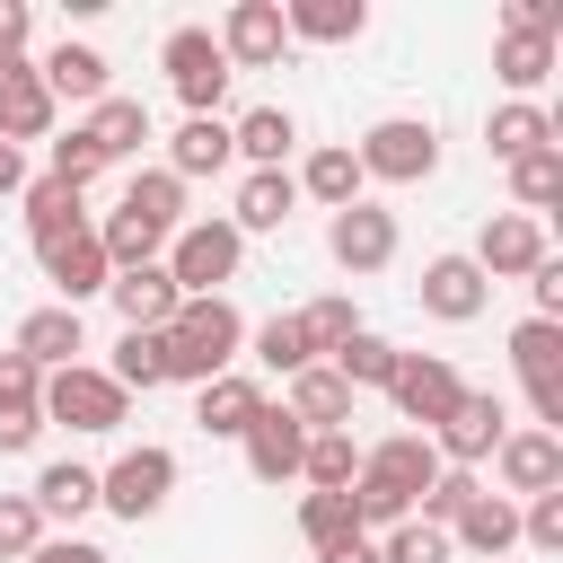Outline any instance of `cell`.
Returning <instances> with one entry per match:
<instances>
[{
  "mask_svg": "<svg viewBox=\"0 0 563 563\" xmlns=\"http://www.w3.org/2000/svg\"><path fill=\"white\" fill-rule=\"evenodd\" d=\"M352 158H361V185H431V167H440V123H431V114H378V123L352 141Z\"/></svg>",
  "mask_w": 563,
  "mask_h": 563,
  "instance_id": "2",
  "label": "cell"
},
{
  "mask_svg": "<svg viewBox=\"0 0 563 563\" xmlns=\"http://www.w3.org/2000/svg\"><path fill=\"white\" fill-rule=\"evenodd\" d=\"M18 211H26V246H53V238L88 229V194H70V185H53V176H26Z\"/></svg>",
  "mask_w": 563,
  "mask_h": 563,
  "instance_id": "33",
  "label": "cell"
},
{
  "mask_svg": "<svg viewBox=\"0 0 563 563\" xmlns=\"http://www.w3.org/2000/svg\"><path fill=\"white\" fill-rule=\"evenodd\" d=\"M413 308L440 317V325H475V317L493 308V282L475 273V255H431L422 282H413Z\"/></svg>",
  "mask_w": 563,
  "mask_h": 563,
  "instance_id": "14",
  "label": "cell"
},
{
  "mask_svg": "<svg viewBox=\"0 0 563 563\" xmlns=\"http://www.w3.org/2000/svg\"><path fill=\"white\" fill-rule=\"evenodd\" d=\"M44 537H53V528H44V510H35L26 493H0V563H26Z\"/></svg>",
  "mask_w": 563,
  "mask_h": 563,
  "instance_id": "46",
  "label": "cell"
},
{
  "mask_svg": "<svg viewBox=\"0 0 563 563\" xmlns=\"http://www.w3.org/2000/svg\"><path fill=\"white\" fill-rule=\"evenodd\" d=\"M26 501L44 510V528H53V519H62V528H79V519L97 510V466H79V457H53V466H35Z\"/></svg>",
  "mask_w": 563,
  "mask_h": 563,
  "instance_id": "29",
  "label": "cell"
},
{
  "mask_svg": "<svg viewBox=\"0 0 563 563\" xmlns=\"http://www.w3.org/2000/svg\"><path fill=\"white\" fill-rule=\"evenodd\" d=\"M361 475H369V484H387V493H405V501H422V493H431V475H440V449H431L422 431H387V440H369V449H361Z\"/></svg>",
  "mask_w": 563,
  "mask_h": 563,
  "instance_id": "20",
  "label": "cell"
},
{
  "mask_svg": "<svg viewBox=\"0 0 563 563\" xmlns=\"http://www.w3.org/2000/svg\"><path fill=\"white\" fill-rule=\"evenodd\" d=\"M246 352H255L273 378H299V369H308V343H299L290 308H282V317H264V325H246Z\"/></svg>",
  "mask_w": 563,
  "mask_h": 563,
  "instance_id": "43",
  "label": "cell"
},
{
  "mask_svg": "<svg viewBox=\"0 0 563 563\" xmlns=\"http://www.w3.org/2000/svg\"><path fill=\"white\" fill-rule=\"evenodd\" d=\"M510 202H519L528 220H545V211L563 202V141H554V150H528V158L510 167Z\"/></svg>",
  "mask_w": 563,
  "mask_h": 563,
  "instance_id": "39",
  "label": "cell"
},
{
  "mask_svg": "<svg viewBox=\"0 0 563 563\" xmlns=\"http://www.w3.org/2000/svg\"><path fill=\"white\" fill-rule=\"evenodd\" d=\"M106 378H114L123 396H158V387H167V352H158V334H123L114 361H106Z\"/></svg>",
  "mask_w": 563,
  "mask_h": 563,
  "instance_id": "40",
  "label": "cell"
},
{
  "mask_svg": "<svg viewBox=\"0 0 563 563\" xmlns=\"http://www.w3.org/2000/svg\"><path fill=\"white\" fill-rule=\"evenodd\" d=\"M325 369H334V378H343L352 396H361V387H387V378H396V343L361 325V334H352V343H343V352H334Z\"/></svg>",
  "mask_w": 563,
  "mask_h": 563,
  "instance_id": "41",
  "label": "cell"
},
{
  "mask_svg": "<svg viewBox=\"0 0 563 563\" xmlns=\"http://www.w3.org/2000/svg\"><path fill=\"white\" fill-rule=\"evenodd\" d=\"M9 53H26V9H18V0H0V62H9Z\"/></svg>",
  "mask_w": 563,
  "mask_h": 563,
  "instance_id": "53",
  "label": "cell"
},
{
  "mask_svg": "<svg viewBox=\"0 0 563 563\" xmlns=\"http://www.w3.org/2000/svg\"><path fill=\"white\" fill-rule=\"evenodd\" d=\"M299 484H308V493H352V484H361V440H352V431H308Z\"/></svg>",
  "mask_w": 563,
  "mask_h": 563,
  "instance_id": "37",
  "label": "cell"
},
{
  "mask_svg": "<svg viewBox=\"0 0 563 563\" xmlns=\"http://www.w3.org/2000/svg\"><path fill=\"white\" fill-rule=\"evenodd\" d=\"M79 132L97 141V158H106V167H123V158H141V150L158 141V132H150V106H141V97H97V106L79 114Z\"/></svg>",
  "mask_w": 563,
  "mask_h": 563,
  "instance_id": "26",
  "label": "cell"
},
{
  "mask_svg": "<svg viewBox=\"0 0 563 563\" xmlns=\"http://www.w3.org/2000/svg\"><path fill=\"white\" fill-rule=\"evenodd\" d=\"M176 449H158V440H141V449H123L114 466H97V510H114L123 528H141V519H158L167 501H176Z\"/></svg>",
  "mask_w": 563,
  "mask_h": 563,
  "instance_id": "4",
  "label": "cell"
},
{
  "mask_svg": "<svg viewBox=\"0 0 563 563\" xmlns=\"http://www.w3.org/2000/svg\"><path fill=\"white\" fill-rule=\"evenodd\" d=\"M290 325H299V343H308V361H334L352 334H361V308L343 299V290H317L308 308H290Z\"/></svg>",
  "mask_w": 563,
  "mask_h": 563,
  "instance_id": "36",
  "label": "cell"
},
{
  "mask_svg": "<svg viewBox=\"0 0 563 563\" xmlns=\"http://www.w3.org/2000/svg\"><path fill=\"white\" fill-rule=\"evenodd\" d=\"M519 545H537V554H563V493H537V501H519Z\"/></svg>",
  "mask_w": 563,
  "mask_h": 563,
  "instance_id": "47",
  "label": "cell"
},
{
  "mask_svg": "<svg viewBox=\"0 0 563 563\" xmlns=\"http://www.w3.org/2000/svg\"><path fill=\"white\" fill-rule=\"evenodd\" d=\"M563 132H554V114L545 106H519V97H501L493 114H484V158L493 167H519L528 150H554Z\"/></svg>",
  "mask_w": 563,
  "mask_h": 563,
  "instance_id": "27",
  "label": "cell"
},
{
  "mask_svg": "<svg viewBox=\"0 0 563 563\" xmlns=\"http://www.w3.org/2000/svg\"><path fill=\"white\" fill-rule=\"evenodd\" d=\"M396 246H405V229H396V211L387 202H343V211H325V255L343 264V273H387L396 264Z\"/></svg>",
  "mask_w": 563,
  "mask_h": 563,
  "instance_id": "8",
  "label": "cell"
},
{
  "mask_svg": "<svg viewBox=\"0 0 563 563\" xmlns=\"http://www.w3.org/2000/svg\"><path fill=\"white\" fill-rule=\"evenodd\" d=\"M9 352H18V361H35V369L53 378V369H70V361L88 352V325H79V308H26Z\"/></svg>",
  "mask_w": 563,
  "mask_h": 563,
  "instance_id": "25",
  "label": "cell"
},
{
  "mask_svg": "<svg viewBox=\"0 0 563 563\" xmlns=\"http://www.w3.org/2000/svg\"><path fill=\"white\" fill-rule=\"evenodd\" d=\"M528 299H537V317H545V325H563V264H554V255L528 273Z\"/></svg>",
  "mask_w": 563,
  "mask_h": 563,
  "instance_id": "51",
  "label": "cell"
},
{
  "mask_svg": "<svg viewBox=\"0 0 563 563\" xmlns=\"http://www.w3.org/2000/svg\"><path fill=\"white\" fill-rule=\"evenodd\" d=\"M53 123H62V106H53L44 70H35L26 53H9V62H0V141L26 150V141H53Z\"/></svg>",
  "mask_w": 563,
  "mask_h": 563,
  "instance_id": "15",
  "label": "cell"
},
{
  "mask_svg": "<svg viewBox=\"0 0 563 563\" xmlns=\"http://www.w3.org/2000/svg\"><path fill=\"white\" fill-rule=\"evenodd\" d=\"M0 405H44V369L18 361V352H0Z\"/></svg>",
  "mask_w": 563,
  "mask_h": 563,
  "instance_id": "49",
  "label": "cell"
},
{
  "mask_svg": "<svg viewBox=\"0 0 563 563\" xmlns=\"http://www.w3.org/2000/svg\"><path fill=\"white\" fill-rule=\"evenodd\" d=\"M352 405H361V396H352L325 361H308L299 378H282V413H290L299 431H352Z\"/></svg>",
  "mask_w": 563,
  "mask_h": 563,
  "instance_id": "23",
  "label": "cell"
},
{
  "mask_svg": "<svg viewBox=\"0 0 563 563\" xmlns=\"http://www.w3.org/2000/svg\"><path fill=\"white\" fill-rule=\"evenodd\" d=\"M229 150H238L246 167H282V158L299 150V114H290V106H246V114L229 123Z\"/></svg>",
  "mask_w": 563,
  "mask_h": 563,
  "instance_id": "32",
  "label": "cell"
},
{
  "mask_svg": "<svg viewBox=\"0 0 563 563\" xmlns=\"http://www.w3.org/2000/svg\"><path fill=\"white\" fill-rule=\"evenodd\" d=\"M457 396H466V378H457V369H449L440 352H396L387 405L405 413V431H422V440H431V431H440V413H449Z\"/></svg>",
  "mask_w": 563,
  "mask_h": 563,
  "instance_id": "9",
  "label": "cell"
},
{
  "mask_svg": "<svg viewBox=\"0 0 563 563\" xmlns=\"http://www.w3.org/2000/svg\"><path fill=\"white\" fill-rule=\"evenodd\" d=\"M26 563H114V554H106V545H88V537H44Z\"/></svg>",
  "mask_w": 563,
  "mask_h": 563,
  "instance_id": "52",
  "label": "cell"
},
{
  "mask_svg": "<svg viewBox=\"0 0 563 563\" xmlns=\"http://www.w3.org/2000/svg\"><path fill=\"white\" fill-rule=\"evenodd\" d=\"M290 185H299V202H317V211H343V202H361V194H369V185H361L352 141H317V150L290 167Z\"/></svg>",
  "mask_w": 563,
  "mask_h": 563,
  "instance_id": "24",
  "label": "cell"
},
{
  "mask_svg": "<svg viewBox=\"0 0 563 563\" xmlns=\"http://www.w3.org/2000/svg\"><path fill=\"white\" fill-rule=\"evenodd\" d=\"M501 26H519V35H545V44H554V35H563V9H554V0H510V9H501Z\"/></svg>",
  "mask_w": 563,
  "mask_h": 563,
  "instance_id": "50",
  "label": "cell"
},
{
  "mask_svg": "<svg viewBox=\"0 0 563 563\" xmlns=\"http://www.w3.org/2000/svg\"><path fill=\"white\" fill-rule=\"evenodd\" d=\"M501 431H510V405L493 396V387H466L449 413H440V431H431V449H440V466H484L493 449H501Z\"/></svg>",
  "mask_w": 563,
  "mask_h": 563,
  "instance_id": "10",
  "label": "cell"
},
{
  "mask_svg": "<svg viewBox=\"0 0 563 563\" xmlns=\"http://www.w3.org/2000/svg\"><path fill=\"white\" fill-rule=\"evenodd\" d=\"M114 211H132L141 229L176 238V229H185V185H176L167 167H132V185H123V202H114Z\"/></svg>",
  "mask_w": 563,
  "mask_h": 563,
  "instance_id": "35",
  "label": "cell"
},
{
  "mask_svg": "<svg viewBox=\"0 0 563 563\" xmlns=\"http://www.w3.org/2000/svg\"><path fill=\"white\" fill-rule=\"evenodd\" d=\"M493 79H501L519 106H537V88L554 79V44H545V35H519V26H501V35H493Z\"/></svg>",
  "mask_w": 563,
  "mask_h": 563,
  "instance_id": "31",
  "label": "cell"
},
{
  "mask_svg": "<svg viewBox=\"0 0 563 563\" xmlns=\"http://www.w3.org/2000/svg\"><path fill=\"white\" fill-rule=\"evenodd\" d=\"M35 70H44L53 106H79V114H88L97 97H114V62H106L97 44H70V35H62V44H53V53L35 62Z\"/></svg>",
  "mask_w": 563,
  "mask_h": 563,
  "instance_id": "21",
  "label": "cell"
},
{
  "mask_svg": "<svg viewBox=\"0 0 563 563\" xmlns=\"http://www.w3.org/2000/svg\"><path fill=\"white\" fill-rule=\"evenodd\" d=\"M18 194H26V150L0 141V202H18Z\"/></svg>",
  "mask_w": 563,
  "mask_h": 563,
  "instance_id": "54",
  "label": "cell"
},
{
  "mask_svg": "<svg viewBox=\"0 0 563 563\" xmlns=\"http://www.w3.org/2000/svg\"><path fill=\"white\" fill-rule=\"evenodd\" d=\"M44 440V405H0V457H26Z\"/></svg>",
  "mask_w": 563,
  "mask_h": 563,
  "instance_id": "48",
  "label": "cell"
},
{
  "mask_svg": "<svg viewBox=\"0 0 563 563\" xmlns=\"http://www.w3.org/2000/svg\"><path fill=\"white\" fill-rule=\"evenodd\" d=\"M493 475H501V501H537V493H563V440L537 431V422H510L501 449H493Z\"/></svg>",
  "mask_w": 563,
  "mask_h": 563,
  "instance_id": "11",
  "label": "cell"
},
{
  "mask_svg": "<svg viewBox=\"0 0 563 563\" xmlns=\"http://www.w3.org/2000/svg\"><path fill=\"white\" fill-rule=\"evenodd\" d=\"M106 299H114V317H123V334H167V325H176V308H185V290L167 282V264H141V273H114V282H106Z\"/></svg>",
  "mask_w": 563,
  "mask_h": 563,
  "instance_id": "18",
  "label": "cell"
},
{
  "mask_svg": "<svg viewBox=\"0 0 563 563\" xmlns=\"http://www.w3.org/2000/svg\"><path fill=\"white\" fill-rule=\"evenodd\" d=\"M211 44H220L229 70H273V62L290 53V35H282V0H229L220 26H211Z\"/></svg>",
  "mask_w": 563,
  "mask_h": 563,
  "instance_id": "12",
  "label": "cell"
},
{
  "mask_svg": "<svg viewBox=\"0 0 563 563\" xmlns=\"http://www.w3.org/2000/svg\"><path fill=\"white\" fill-rule=\"evenodd\" d=\"M158 70H167V88H176V106H185V114H220V97H229V79H238V70L220 62L211 26H167Z\"/></svg>",
  "mask_w": 563,
  "mask_h": 563,
  "instance_id": "6",
  "label": "cell"
},
{
  "mask_svg": "<svg viewBox=\"0 0 563 563\" xmlns=\"http://www.w3.org/2000/svg\"><path fill=\"white\" fill-rule=\"evenodd\" d=\"M475 493H484V475H466V466H440V475H431V493L413 501V519H422V528H457V519L475 510Z\"/></svg>",
  "mask_w": 563,
  "mask_h": 563,
  "instance_id": "42",
  "label": "cell"
},
{
  "mask_svg": "<svg viewBox=\"0 0 563 563\" xmlns=\"http://www.w3.org/2000/svg\"><path fill=\"white\" fill-rule=\"evenodd\" d=\"M44 422H62V431H123L132 422V396L97 361H70V369L44 378Z\"/></svg>",
  "mask_w": 563,
  "mask_h": 563,
  "instance_id": "5",
  "label": "cell"
},
{
  "mask_svg": "<svg viewBox=\"0 0 563 563\" xmlns=\"http://www.w3.org/2000/svg\"><path fill=\"white\" fill-rule=\"evenodd\" d=\"M238 449H246V475H255V484H299L308 431H299V422H290V413H282V405L264 396V413L246 422V440H238Z\"/></svg>",
  "mask_w": 563,
  "mask_h": 563,
  "instance_id": "19",
  "label": "cell"
},
{
  "mask_svg": "<svg viewBox=\"0 0 563 563\" xmlns=\"http://www.w3.org/2000/svg\"><path fill=\"white\" fill-rule=\"evenodd\" d=\"M378 563H457V545H449V528L405 519V528H387V537H378Z\"/></svg>",
  "mask_w": 563,
  "mask_h": 563,
  "instance_id": "45",
  "label": "cell"
},
{
  "mask_svg": "<svg viewBox=\"0 0 563 563\" xmlns=\"http://www.w3.org/2000/svg\"><path fill=\"white\" fill-rule=\"evenodd\" d=\"M44 176H53V185H70V194H88V185L106 176V158H97V141H88V132L70 123V132H62V141L44 150Z\"/></svg>",
  "mask_w": 563,
  "mask_h": 563,
  "instance_id": "44",
  "label": "cell"
},
{
  "mask_svg": "<svg viewBox=\"0 0 563 563\" xmlns=\"http://www.w3.org/2000/svg\"><path fill=\"white\" fill-rule=\"evenodd\" d=\"M361 26H369L361 0H290V9H282V35H290V44H352Z\"/></svg>",
  "mask_w": 563,
  "mask_h": 563,
  "instance_id": "34",
  "label": "cell"
},
{
  "mask_svg": "<svg viewBox=\"0 0 563 563\" xmlns=\"http://www.w3.org/2000/svg\"><path fill=\"white\" fill-rule=\"evenodd\" d=\"M158 264H167V282H176L185 299H229V282H238V264H246V238H238L229 220H185Z\"/></svg>",
  "mask_w": 563,
  "mask_h": 563,
  "instance_id": "3",
  "label": "cell"
},
{
  "mask_svg": "<svg viewBox=\"0 0 563 563\" xmlns=\"http://www.w3.org/2000/svg\"><path fill=\"white\" fill-rule=\"evenodd\" d=\"M35 264H44V282H53V308H79V299H106V282H114V264H106V246H97V229H70V238H53V246H35Z\"/></svg>",
  "mask_w": 563,
  "mask_h": 563,
  "instance_id": "16",
  "label": "cell"
},
{
  "mask_svg": "<svg viewBox=\"0 0 563 563\" xmlns=\"http://www.w3.org/2000/svg\"><path fill=\"white\" fill-rule=\"evenodd\" d=\"M317 563H378V537H352V545H334V554H317Z\"/></svg>",
  "mask_w": 563,
  "mask_h": 563,
  "instance_id": "55",
  "label": "cell"
},
{
  "mask_svg": "<svg viewBox=\"0 0 563 563\" xmlns=\"http://www.w3.org/2000/svg\"><path fill=\"white\" fill-rule=\"evenodd\" d=\"M352 537H361L352 493H299V545H308V554H334V545H352Z\"/></svg>",
  "mask_w": 563,
  "mask_h": 563,
  "instance_id": "38",
  "label": "cell"
},
{
  "mask_svg": "<svg viewBox=\"0 0 563 563\" xmlns=\"http://www.w3.org/2000/svg\"><path fill=\"white\" fill-rule=\"evenodd\" d=\"M158 352H167V387H211V378H229L238 352H246L238 299H185L176 325L158 334Z\"/></svg>",
  "mask_w": 563,
  "mask_h": 563,
  "instance_id": "1",
  "label": "cell"
},
{
  "mask_svg": "<svg viewBox=\"0 0 563 563\" xmlns=\"http://www.w3.org/2000/svg\"><path fill=\"white\" fill-rule=\"evenodd\" d=\"M545 255H554V238H545V220H528V211H493V220L475 229V273H484V282H528Z\"/></svg>",
  "mask_w": 563,
  "mask_h": 563,
  "instance_id": "13",
  "label": "cell"
},
{
  "mask_svg": "<svg viewBox=\"0 0 563 563\" xmlns=\"http://www.w3.org/2000/svg\"><path fill=\"white\" fill-rule=\"evenodd\" d=\"M264 413V387L246 378V369H229V378H211V387H194V422H202V440H246V422Z\"/></svg>",
  "mask_w": 563,
  "mask_h": 563,
  "instance_id": "28",
  "label": "cell"
},
{
  "mask_svg": "<svg viewBox=\"0 0 563 563\" xmlns=\"http://www.w3.org/2000/svg\"><path fill=\"white\" fill-rule=\"evenodd\" d=\"M449 545H457V554H475V563H501V554L519 545V501H501V493L484 484V493H475V510L449 528Z\"/></svg>",
  "mask_w": 563,
  "mask_h": 563,
  "instance_id": "30",
  "label": "cell"
},
{
  "mask_svg": "<svg viewBox=\"0 0 563 563\" xmlns=\"http://www.w3.org/2000/svg\"><path fill=\"white\" fill-rule=\"evenodd\" d=\"M510 369H519V387H528L537 431H554V440H563V325L519 317V325H510Z\"/></svg>",
  "mask_w": 563,
  "mask_h": 563,
  "instance_id": "7",
  "label": "cell"
},
{
  "mask_svg": "<svg viewBox=\"0 0 563 563\" xmlns=\"http://www.w3.org/2000/svg\"><path fill=\"white\" fill-rule=\"evenodd\" d=\"M290 211H299V185H290V167H246L238 176V202L220 211L238 238H273V229H290Z\"/></svg>",
  "mask_w": 563,
  "mask_h": 563,
  "instance_id": "17",
  "label": "cell"
},
{
  "mask_svg": "<svg viewBox=\"0 0 563 563\" xmlns=\"http://www.w3.org/2000/svg\"><path fill=\"white\" fill-rule=\"evenodd\" d=\"M176 185H194V176H229L238 167V150H229V114H185L176 132H167V158H158Z\"/></svg>",
  "mask_w": 563,
  "mask_h": 563,
  "instance_id": "22",
  "label": "cell"
}]
</instances>
